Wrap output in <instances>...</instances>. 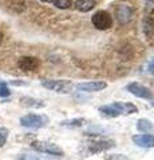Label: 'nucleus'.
<instances>
[{"instance_id": "f257e3e1", "label": "nucleus", "mask_w": 154, "mask_h": 160, "mask_svg": "<svg viewBox=\"0 0 154 160\" xmlns=\"http://www.w3.org/2000/svg\"><path fill=\"white\" fill-rule=\"evenodd\" d=\"M48 123V118L43 116V115H35V113H29L26 116L20 118V124L26 128H42Z\"/></svg>"}, {"instance_id": "f03ea898", "label": "nucleus", "mask_w": 154, "mask_h": 160, "mask_svg": "<svg viewBox=\"0 0 154 160\" xmlns=\"http://www.w3.org/2000/svg\"><path fill=\"white\" fill-rule=\"evenodd\" d=\"M91 22H93V26L97 29L103 31V29H109L111 27L113 18H111V15L109 12H106V11H98V12H95L93 15Z\"/></svg>"}, {"instance_id": "7ed1b4c3", "label": "nucleus", "mask_w": 154, "mask_h": 160, "mask_svg": "<svg viewBox=\"0 0 154 160\" xmlns=\"http://www.w3.org/2000/svg\"><path fill=\"white\" fill-rule=\"evenodd\" d=\"M42 86L44 88L50 89V91L61 92V93L71 92L72 89V84L70 82H67V80H44Z\"/></svg>"}, {"instance_id": "20e7f679", "label": "nucleus", "mask_w": 154, "mask_h": 160, "mask_svg": "<svg viewBox=\"0 0 154 160\" xmlns=\"http://www.w3.org/2000/svg\"><path fill=\"white\" fill-rule=\"evenodd\" d=\"M32 148L36 149V151H39V152L50 153V155H56V156H61V155H63V149L61 147H58L56 144L50 143V142H34L32 143Z\"/></svg>"}, {"instance_id": "39448f33", "label": "nucleus", "mask_w": 154, "mask_h": 160, "mask_svg": "<svg viewBox=\"0 0 154 160\" xmlns=\"http://www.w3.org/2000/svg\"><path fill=\"white\" fill-rule=\"evenodd\" d=\"M127 91L130 93H133L134 96H138L141 99H147V100L153 99V92L150 91V89L141 86V84H138V83L129 84V86H127Z\"/></svg>"}, {"instance_id": "423d86ee", "label": "nucleus", "mask_w": 154, "mask_h": 160, "mask_svg": "<svg viewBox=\"0 0 154 160\" xmlns=\"http://www.w3.org/2000/svg\"><path fill=\"white\" fill-rule=\"evenodd\" d=\"M134 13V8L130 4H119L117 7V19L119 20L121 24H125L127 22H130Z\"/></svg>"}, {"instance_id": "0eeeda50", "label": "nucleus", "mask_w": 154, "mask_h": 160, "mask_svg": "<svg viewBox=\"0 0 154 160\" xmlns=\"http://www.w3.org/2000/svg\"><path fill=\"white\" fill-rule=\"evenodd\" d=\"M19 68L24 72H32V71H36L39 68V60L36 58H32V56H24L19 60Z\"/></svg>"}, {"instance_id": "6e6552de", "label": "nucleus", "mask_w": 154, "mask_h": 160, "mask_svg": "<svg viewBox=\"0 0 154 160\" xmlns=\"http://www.w3.org/2000/svg\"><path fill=\"white\" fill-rule=\"evenodd\" d=\"M133 142L135 146L141 147V148H153L154 147V136L153 135H135L133 136Z\"/></svg>"}, {"instance_id": "1a4fd4ad", "label": "nucleus", "mask_w": 154, "mask_h": 160, "mask_svg": "<svg viewBox=\"0 0 154 160\" xmlns=\"http://www.w3.org/2000/svg\"><path fill=\"white\" fill-rule=\"evenodd\" d=\"M113 140H98V142H91L88 144V151L93 152V153H97V152H102V151H106V149L114 147Z\"/></svg>"}, {"instance_id": "9d476101", "label": "nucleus", "mask_w": 154, "mask_h": 160, "mask_svg": "<svg viewBox=\"0 0 154 160\" xmlns=\"http://www.w3.org/2000/svg\"><path fill=\"white\" fill-rule=\"evenodd\" d=\"M106 86L107 84L105 82H87V83L78 84L77 88L83 92H97V91H101V89L106 88Z\"/></svg>"}, {"instance_id": "9b49d317", "label": "nucleus", "mask_w": 154, "mask_h": 160, "mask_svg": "<svg viewBox=\"0 0 154 160\" xmlns=\"http://www.w3.org/2000/svg\"><path fill=\"white\" fill-rule=\"evenodd\" d=\"M114 107L118 109V112L121 115H130L137 112V107L130 103H114Z\"/></svg>"}, {"instance_id": "f8f14e48", "label": "nucleus", "mask_w": 154, "mask_h": 160, "mask_svg": "<svg viewBox=\"0 0 154 160\" xmlns=\"http://www.w3.org/2000/svg\"><path fill=\"white\" fill-rule=\"evenodd\" d=\"M20 103H22V106L29 107V108H42V107H44V103L42 102V100H38V99H34V98H28V96L22 98Z\"/></svg>"}, {"instance_id": "ddd939ff", "label": "nucleus", "mask_w": 154, "mask_h": 160, "mask_svg": "<svg viewBox=\"0 0 154 160\" xmlns=\"http://www.w3.org/2000/svg\"><path fill=\"white\" fill-rule=\"evenodd\" d=\"M94 7V0H77L75 8L81 12H88Z\"/></svg>"}, {"instance_id": "4468645a", "label": "nucleus", "mask_w": 154, "mask_h": 160, "mask_svg": "<svg viewBox=\"0 0 154 160\" xmlns=\"http://www.w3.org/2000/svg\"><path fill=\"white\" fill-rule=\"evenodd\" d=\"M99 111H101L102 115H105V116H109V118H117V116H119V115H121V113L118 112V109L114 107V104L99 107Z\"/></svg>"}, {"instance_id": "2eb2a0df", "label": "nucleus", "mask_w": 154, "mask_h": 160, "mask_svg": "<svg viewBox=\"0 0 154 160\" xmlns=\"http://www.w3.org/2000/svg\"><path fill=\"white\" fill-rule=\"evenodd\" d=\"M137 128H138V131H141L143 133H150L153 131V124L146 119H140L137 124Z\"/></svg>"}, {"instance_id": "dca6fc26", "label": "nucleus", "mask_w": 154, "mask_h": 160, "mask_svg": "<svg viewBox=\"0 0 154 160\" xmlns=\"http://www.w3.org/2000/svg\"><path fill=\"white\" fill-rule=\"evenodd\" d=\"M84 122L86 120L84 119H81V118H78V119H71V120H64V122H62L61 124L63 127H82L83 124H84Z\"/></svg>"}, {"instance_id": "f3484780", "label": "nucleus", "mask_w": 154, "mask_h": 160, "mask_svg": "<svg viewBox=\"0 0 154 160\" xmlns=\"http://www.w3.org/2000/svg\"><path fill=\"white\" fill-rule=\"evenodd\" d=\"M52 4L56 8L67 9V8H70L72 6V2H71V0H52Z\"/></svg>"}, {"instance_id": "a211bd4d", "label": "nucleus", "mask_w": 154, "mask_h": 160, "mask_svg": "<svg viewBox=\"0 0 154 160\" xmlns=\"http://www.w3.org/2000/svg\"><path fill=\"white\" fill-rule=\"evenodd\" d=\"M145 33L147 35V36H151V35L154 33V20L151 18H147L145 19Z\"/></svg>"}, {"instance_id": "6ab92c4d", "label": "nucleus", "mask_w": 154, "mask_h": 160, "mask_svg": "<svg viewBox=\"0 0 154 160\" xmlns=\"http://www.w3.org/2000/svg\"><path fill=\"white\" fill-rule=\"evenodd\" d=\"M105 159L106 160H130L127 156L122 153H110V155H105Z\"/></svg>"}, {"instance_id": "aec40b11", "label": "nucleus", "mask_w": 154, "mask_h": 160, "mask_svg": "<svg viewBox=\"0 0 154 160\" xmlns=\"http://www.w3.org/2000/svg\"><path fill=\"white\" fill-rule=\"evenodd\" d=\"M7 138H8V129L7 128H0V148L6 144Z\"/></svg>"}, {"instance_id": "412c9836", "label": "nucleus", "mask_w": 154, "mask_h": 160, "mask_svg": "<svg viewBox=\"0 0 154 160\" xmlns=\"http://www.w3.org/2000/svg\"><path fill=\"white\" fill-rule=\"evenodd\" d=\"M19 160H39V158L36 156H32V155H22Z\"/></svg>"}, {"instance_id": "4be33fe9", "label": "nucleus", "mask_w": 154, "mask_h": 160, "mask_svg": "<svg viewBox=\"0 0 154 160\" xmlns=\"http://www.w3.org/2000/svg\"><path fill=\"white\" fill-rule=\"evenodd\" d=\"M9 95V91H8V88L6 86H3V87H0V96H8Z\"/></svg>"}, {"instance_id": "5701e85b", "label": "nucleus", "mask_w": 154, "mask_h": 160, "mask_svg": "<svg viewBox=\"0 0 154 160\" xmlns=\"http://www.w3.org/2000/svg\"><path fill=\"white\" fill-rule=\"evenodd\" d=\"M147 71L150 72V73H153V75H154V60H153V62H151V63L147 66Z\"/></svg>"}, {"instance_id": "b1692460", "label": "nucleus", "mask_w": 154, "mask_h": 160, "mask_svg": "<svg viewBox=\"0 0 154 160\" xmlns=\"http://www.w3.org/2000/svg\"><path fill=\"white\" fill-rule=\"evenodd\" d=\"M3 38H4V36H3V33H2V32H0V44H2V43H3Z\"/></svg>"}, {"instance_id": "393cba45", "label": "nucleus", "mask_w": 154, "mask_h": 160, "mask_svg": "<svg viewBox=\"0 0 154 160\" xmlns=\"http://www.w3.org/2000/svg\"><path fill=\"white\" fill-rule=\"evenodd\" d=\"M43 3H52V0H42Z\"/></svg>"}, {"instance_id": "a878e982", "label": "nucleus", "mask_w": 154, "mask_h": 160, "mask_svg": "<svg viewBox=\"0 0 154 160\" xmlns=\"http://www.w3.org/2000/svg\"><path fill=\"white\" fill-rule=\"evenodd\" d=\"M153 106H154V102H153Z\"/></svg>"}]
</instances>
